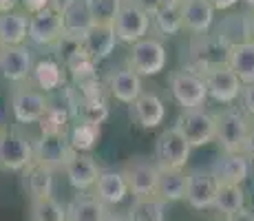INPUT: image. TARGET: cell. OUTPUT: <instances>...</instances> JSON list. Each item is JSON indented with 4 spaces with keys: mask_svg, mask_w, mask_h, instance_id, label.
Here are the masks:
<instances>
[{
    "mask_svg": "<svg viewBox=\"0 0 254 221\" xmlns=\"http://www.w3.org/2000/svg\"><path fill=\"white\" fill-rule=\"evenodd\" d=\"M71 153L69 135H47L40 133V140L33 144V161L45 164L51 170H62Z\"/></svg>",
    "mask_w": 254,
    "mask_h": 221,
    "instance_id": "cell-18",
    "label": "cell"
},
{
    "mask_svg": "<svg viewBox=\"0 0 254 221\" xmlns=\"http://www.w3.org/2000/svg\"><path fill=\"white\" fill-rule=\"evenodd\" d=\"M128 117L137 129L144 131H153L157 129L166 117V106L162 102V97L153 91H144L133 104L128 106Z\"/></svg>",
    "mask_w": 254,
    "mask_h": 221,
    "instance_id": "cell-16",
    "label": "cell"
},
{
    "mask_svg": "<svg viewBox=\"0 0 254 221\" xmlns=\"http://www.w3.org/2000/svg\"><path fill=\"white\" fill-rule=\"evenodd\" d=\"M210 4H212L214 11H230L239 4V0H208Z\"/></svg>",
    "mask_w": 254,
    "mask_h": 221,
    "instance_id": "cell-43",
    "label": "cell"
},
{
    "mask_svg": "<svg viewBox=\"0 0 254 221\" xmlns=\"http://www.w3.org/2000/svg\"><path fill=\"white\" fill-rule=\"evenodd\" d=\"M33 161V142L20 131L0 129V170L22 173Z\"/></svg>",
    "mask_w": 254,
    "mask_h": 221,
    "instance_id": "cell-5",
    "label": "cell"
},
{
    "mask_svg": "<svg viewBox=\"0 0 254 221\" xmlns=\"http://www.w3.org/2000/svg\"><path fill=\"white\" fill-rule=\"evenodd\" d=\"M62 38V18H60V2L53 0L51 7L29 16L27 40L38 47H53Z\"/></svg>",
    "mask_w": 254,
    "mask_h": 221,
    "instance_id": "cell-11",
    "label": "cell"
},
{
    "mask_svg": "<svg viewBox=\"0 0 254 221\" xmlns=\"http://www.w3.org/2000/svg\"><path fill=\"white\" fill-rule=\"evenodd\" d=\"M214 9L208 0H184V31H188L190 36H199V33L212 31L214 22Z\"/></svg>",
    "mask_w": 254,
    "mask_h": 221,
    "instance_id": "cell-24",
    "label": "cell"
},
{
    "mask_svg": "<svg viewBox=\"0 0 254 221\" xmlns=\"http://www.w3.org/2000/svg\"><path fill=\"white\" fill-rule=\"evenodd\" d=\"M190 146L175 126H168L155 140V166L159 170H184L190 159Z\"/></svg>",
    "mask_w": 254,
    "mask_h": 221,
    "instance_id": "cell-2",
    "label": "cell"
},
{
    "mask_svg": "<svg viewBox=\"0 0 254 221\" xmlns=\"http://www.w3.org/2000/svg\"><path fill=\"white\" fill-rule=\"evenodd\" d=\"M184 0H166L162 7L150 16V33L153 38H168L184 31Z\"/></svg>",
    "mask_w": 254,
    "mask_h": 221,
    "instance_id": "cell-21",
    "label": "cell"
},
{
    "mask_svg": "<svg viewBox=\"0 0 254 221\" xmlns=\"http://www.w3.org/2000/svg\"><path fill=\"white\" fill-rule=\"evenodd\" d=\"M226 67L239 77L241 84H252L254 82V42L246 40L228 49Z\"/></svg>",
    "mask_w": 254,
    "mask_h": 221,
    "instance_id": "cell-28",
    "label": "cell"
},
{
    "mask_svg": "<svg viewBox=\"0 0 254 221\" xmlns=\"http://www.w3.org/2000/svg\"><path fill=\"white\" fill-rule=\"evenodd\" d=\"M168 86L173 100L182 106V111L190 109H203L208 102V91L203 84V77L194 75V73L179 69L168 75Z\"/></svg>",
    "mask_w": 254,
    "mask_h": 221,
    "instance_id": "cell-6",
    "label": "cell"
},
{
    "mask_svg": "<svg viewBox=\"0 0 254 221\" xmlns=\"http://www.w3.org/2000/svg\"><path fill=\"white\" fill-rule=\"evenodd\" d=\"M128 2H133L135 7H139L144 13H148V16H153L155 11H157L159 7L166 2V0H128Z\"/></svg>",
    "mask_w": 254,
    "mask_h": 221,
    "instance_id": "cell-42",
    "label": "cell"
},
{
    "mask_svg": "<svg viewBox=\"0 0 254 221\" xmlns=\"http://www.w3.org/2000/svg\"><path fill=\"white\" fill-rule=\"evenodd\" d=\"M31 69H33V51L27 44L0 47V75L7 82H13V84L29 82Z\"/></svg>",
    "mask_w": 254,
    "mask_h": 221,
    "instance_id": "cell-13",
    "label": "cell"
},
{
    "mask_svg": "<svg viewBox=\"0 0 254 221\" xmlns=\"http://www.w3.org/2000/svg\"><path fill=\"white\" fill-rule=\"evenodd\" d=\"M20 2L24 7V13H27V16H33V13H38V11H42V9L51 7L53 0H20Z\"/></svg>",
    "mask_w": 254,
    "mask_h": 221,
    "instance_id": "cell-41",
    "label": "cell"
},
{
    "mask_svg": "<svg viewBox=\"0 0 254 221\" xmlns=\"http://www.w3.org/2000/svg\"><path fill=\"white\" fill-rule=\"evenodd\" d=\"M20 175H22V188H24V193H27L29 201L53 197V188H56V170H51L45 164L31 161Z\"/></svg>",
    "mask_w": 254,
    "mask_h": 221,
    "instance_id": "cell-20",
    "label": "cell"
},
{
    "mask_svg": "<svg viewBox=\"0 0 254 221\" xmlns=\"http://www.w3.org/2000/svg\"><path fill=\"white\" fill-rule=\"evenodd\" d=\"M29 82H31L38 91H42L45 95H49V93H56V91H60V88H64L66 71L58 60H49V58H45V60H40V62H33Z\"/></svg>",
    "mask_w": 254,
    "mask_h": 221,
    "instance_id": "cell-25",
    "label": "cell"
},
{
    "mask_svg": "<svg viewBox=\"0 0 254 221\" xmlns=\"http://www.w3.org/2000/svg\"><path fill=\"white\" fill-rule=\"evenodd\" d=\"M168 56H166V47L162 40L153 36H146L144 40L130 44L128 53V69L135 71L139 77H153L166 69Z\"/></svg>",
    "mask_w": 254,
    "mask_h": 221,
    "instance_id": "cell-3",
    "label": "cell"
},
{
    "mask_svg": "<svg viewBox=\"0 0 254 221\" xmlns=\"http://www.w3.org/2000/svg\"><path fill=\"white\" fill-rule=\"evenodd\" d=\"M241 155H246L250 161H254V120H250V124H248L246 140H243V146H241Z\"/></svg>",
    "mask_w": 254,
    "mask_h": 221,
    "instance_id": "cell-40",
    "label": "cell"
},
{
    "mask_svg": "<svg viewBox=\"0 0 254 221\" xmlns=\"http://www.w3.org/2000/svg\"><path fill=\"white\" fill-rule=\"evenodd\" d=\"M239 2H243V4H246V9H248V11H252V9H254V0H239Z\"/></svg>",
    "mask_w": 254,
    "mask_h": 221,
    "instance_id": "cell-48",
    "label": "cell"
},
{
    "mask_svg": "<svg viewBox=\"0 0 254 221\" xmlns=\"http://www.w3.org/2000/svg\"><path fill=\"white\" fill-rule=\"evenodd\" d=\"M246 208V193H243V186H228V184H219V190L214 195L212 208L214 213L221 219L232 217V215L241 213Z\"/></svg>",
    "mask_w": 254,
    "mask_h": 221,
    "instance_id": "cell-31",
    "label": "cell"
},
{
    "mask_svg": "<svg viewBox=\"0 0 254 221\" xmlns=\"http://www.w3.org/2000/svg\"><path fill=\"white\" fill-rule=\"evenodd\" d=\"M49 95L38 91L31 82H22L11 91V113L18 124H38L45 115Z\"/></svg>",
    "mask_w": 254,
    "mask_h": 221,
    "instance_id": "cell-8",
    "label": "cell"
},
{
    "mask_svg": "<svg viewBox=\"0 0 254 221\" xmlns=\"http://www.w3.org/2000/svg\"><path fill=\"white\" fill-rule=\"evenodd\" d=\"M186 195V170H159L155 197H159L166 206L182 201Z\"/></svg>",
    "mask_w": 254,
    "mask_h": 221,
    "instance_id": "cell-32",
    "label": "cell"
},
{
    "mask_svg": "<svg viewBox=\"0 0 254 221\" xmlns=\"http://www.w3.org/2000/svg\"><path fill=\"white\" fill-rule=\"evenodd\" d=\"M113 33L117 42L130 47V44L144 40L150 33V16L128 0H122V7L113 20Z\"/></svg>",
    "mask_w": 254,
    "mask_h": 221,
    "instance_id": "cell-7",
    "label": "cell"
},
{
    "mask_svg": "<svg viewBox=\"0 0 254 221\" xmlns=\"http://www.w3.org/2000/svg\"><path fill=\"white\" fill-rule=\"evenodd\" d=\"M226 56H228V47L219 40L212 31L199 33V36H190L182 69L203 77L208 71L226 65Z\"/></svg>",
    "mask_w": 254,
    "mask_h": 221,
    "instance_id": "cell-1",
    "label": "cell"
},
{
    "mask_svg": "<svg viewBox=\"0 0 254 221\" xmlns=\"http://www.w3.org/2000/svg\"><path fill=\"white\" fill-rule=\"evenodd\" d=\"M29 221H66V208L56 197L29 201Z\"/></svg>",
    "mask_w": 254,
    "mask_h": 221,
    "instance_id": "cell-36",
    "label": "cell"
},
{
    "mask_svg": "<svg viewBox=\"0 0 254 221\" xmlns=\"http://www.w3.org/2000/svg\"><path fill=\"white\" fill-rule=\"evenodd\" d=\"M122 175L128 186V195H133V199L141 197H153L155 188H157V175L159 168L155 166L153 159L148 157H133L124 164Z\"/></svg>",
    "mask_w": 254,
    "mask_h": 221,
    "instance_id": "cell-10",
    "label": "cell"
},
{
    "mask_svg": "<svg viewBox=\"0 0 254 221\" xmlns=\"http://www.w3.org/2000/svg\"><path fill=\"white\" fill-rule=\"evenodd\" d=\"M250 159L241 153H221L210 166V173L219 184L228 186H243L250 179Z\"/></svg>",
    "mask_w": 254,
    "mask_h": 221,
    "instance_id": "cell-17",
    "label": "cell"
},
{
    "mask_svg": "<svg viewBox=\"0 0 254 221\" xmlns=\"http://www.w3.org/2000/svg\"><path fill=\"white\" fill-rule=\"evenodd\" d=\"M175 129L182 133L190 148H199L214 142V115L206 109L182 111L175 122Z\"/></svg>",
    "mask_w": 254,
    "mask_h": 221,
    "instance_id": "cell-9",
    "label": "cell"
},
{
    "mask_svg": "<svg viewBox=\"0 0 254 221\" xmlns=\"http://www.w3.org/2000/svg\"><path fill=\"white\" fill-rule=\"evenodd\" d=\"M106 88L109 93L115 97L122 104H133L135 100L144 93V84H141V77L135 71L126 69H117L109 75V82H106Z\"/></svg>",
    "mask_w": 254,
    "mask_h": 221,
    "instance_id": "cell-26",
    "label": "cell"
},
{
    "mask_svg": "<svg viewBox=\"0 0 254 221\" xmlns=\"http://www.w3.org/2000/svg\"><path fill=\"white\" fill-rule=\"evenodd\" d=\"M126 217L128 221H166V204L155 195L133 199Z\"/></svg>",
    "mask_w": 254,
    "mask_h": 221,
    "instance_id": "cell-35",
    "label": "cell"
},
{
    "mask_svg": "<svg viewBox=\"0 0 254 221\" xmlns=\"http://www.w3.org/2000/svg\"><path fill=\"white\" fill-rule=\"evenodd\" d=\"M69 122H71V109L66 104H58L49 97V104L45 115L40 117V133L47 135H69Z\"/></svg>",
    "mask_w": 254,
    "mask_h": 221,
    "instance_id": "cell-34",
    "label": "cell"
},
{
    "mask_svg": "<svg viewBox=\"0 0 254 221\" xmlns=\"http://www.w3.org/2000/svg\"><path fill=\"white\" fill-rule=\"evenodd\" d=\"M102 221H128V217H124V215H120V213H113V210H106Z\"/></svg>",
    "mask_w": 254,
    "mask_h": 221,
    "instance_id": "cell-46",
    "label": "cell"
},
{
    "mask_svg": "<svg viewBox=\"0 0 254 221\" xmlns=\"http://www.w3.org/2000/svg\"><path fill=\"white\" fill-rule=\"evenodd\" d=\"M69 102H71V115L77 120V124H91V126H100L109 120V102L106 97H93V100H80L69 91Z\"/></svg>",
    "mask_w": 254,
    "mask_h": 221,
    "instance_id": "cell-27",
    "label": "cell"
},
{
    "mask_svg": "<svg viewBox=\"0 0 254 221\" xmlns=\"http://www.w3.org/2000/svg\"><path fill=\"white\" fill-rule=\"evenodd\" d=\"M221 221H254V213H250V210L243 208L241 213L232 215V217H226V219H221Z\"/></svg>",
    "mask_w": 254,
    "mask_h": 221,
    "instance_id": "cell-44",
    "label": "cell"
},
{
    "mask_svg": "<svg viewBox=\"0 0 254 221\" xmlns=\"http://www.w3.org/2000/svg\"><path fill=\"white\" fill-rule=\"evenodd\" d=\"M239 102H241V109L239 111H241L248 120H254V82L252 84H243Z\"/></svg>",
    "mask_w": 254,
    "mask_h": 221,
    "instance_id": "cell-39",
    "label": "cell"
},
{
    "mask_svg": "<svg viewBox=\"0 0 254 221\" xmlns=\"http://www.w3.org/2000/svg\"><path fill=\"white\" fill-rule=\"evenodd\" d=\"M248 11V9H246ZM248 40L254 42V9L248 11Z\"/></svg>",
    "mask_w": 254,
    "mask_h": 221,
    "instance_id": "cell-47",
    "label": "cell"
},
{
    "mask_svg": "<svg viewBox=\"0 0 254 221\" xmlns=\"http://www.w3.org/2000/svg\"><path fill=\"white\" fill-rule=\"evenodd\" d=\"M203 84H206L210 100L219 102V104H226V106H230L239 100L241 88H243V84L239 82V77L234 75L226 65L208 71L206 75H203Z\"/></svg>",
    "mask_w": 254,
    "mask_h": 221,
    "instance_id": "cell-14",
    "label": "cell"
},
{
    "mask_svg": "<svg viewBox=\"0 0 254 221\" xmlns=\"http://www.w3.org/2000/svg\"><path fill=\"white\" fill-rule=\"evenodd\" d=\"M84 53L91 58L95 65L104 62L117 47V38L113 33V27H106V24H93L89 31L84 33V38L80 40Z\"/></svg>",
    "mask_w": 254,
    "mask_h": 221,
    "instance_id": "cell-23",
    "label": "cell"
},
{
    "mask_svg": "<svg viewBox=\"0 0 254 221\" xmlns=\"http://www.w3.org/2000/svg\"><path fill=\"white\" fill-rule=\"evenodd\" d=\"M60 18H62V36L71 38V40H82L84 33L93 27L86 0H62Z\"/></svg>",
    "mask_w": 254,
    "mask_h": 221,
    "instance_id": "cell-19",
    "label": "cell"
},
{
    "mask_svg": "<svg viewBox=\"0 0 254 221\" xmlns=\"http://www.w3.org/2000/svg\"><path fill=\"white\" fill-rule=\"evenodd\" d=\"M62 170H64L69 184L75 190H82V193H84V190H91L93 186H95L100 173H102L97 161L93 159L89 153H75V150L69 153Z\"/></svg>",
    "mask_w": 254,
    "mask_h": 221,
    "instance_id": "cell-15",
    "label": "cell"
},
{
    "mask_svg": "<svg viewBox=\"0 0 254 221\" xmlns=\"http://www.w3.org/2000/svg\"><path fill=\"white\" fill-rule=\"evenodd\" d=\"M219 190V181L210 173V168H192L186 173V204L192 210H210L214 195Z\"/></svg>",
    "mask_w": 254,
    "mask_h": 221,
    "instance_id": "cell-12",
    "label": "cell"
},
{
    "mask_svg": "<svg viewBox=\"0 0 254 221\" xmlns=\"http://www.w3.org/2000/svg\"><path fill=\"white\" fill-rule=\"evenodd\" d=\"M29 16L24 11L0 13V47H20L27 42Z\"/></svg>",
    "mask_w": 254,
    "mask_h": 221,
    "instance_id": "cell-30",
    "label": "cell"
},
{
    "mask_svg": "<svg viewBox=\"0 0 254 221\" xmlns=\"http://www.w3.org/2000/svg\"><path fill=\"white\" fill-rule=\"evenodd\" d=\"M18 2H20V0H0V13H9V11H16Z\"/></svg>",
    "mask_w": 254,
    "mask_h": 221,
    "instance_id": "cell-45",
    "label": "cell"
},
{
    "mask_svg": "<svg viewBox=\"0 0 254 221\" xmlns=\"http://www.w3.org/2000/svg\"><path fill=\"white\" fill-rule=\"evenodd\" d=\"M248 120L239 109H223L214 113V142L221 146V153H241L248 133Z\"/></svg>",
    "mask_w": 254,
    "mask_h": 221,
    "instance_id": "cell-4",
    "label": "cell"
},
{
    "mask_svg": "<svg viewBox=\"0 0 254 221\" xmlns=\"http://www.w3.org/2000/svg\"><path fill=\"white\" fill-rule=\"evenodd\" d=\"M212 33L228 49L248 40V11H232L219 22H214Z\"/></svg>",
    "mask_w": 254,
    "mask_h": 221,
    "instance_id": "cell-29",
    "label": "cell"
},
{
    "mask_svg": "<svg viewBox=\"0 0 254 221\" xmlns=\"http://www.w3.org/2000/svg\"><path fill=\"white\" fill-rule=\"evenodd\" d=\"M93 197L100 201L104 208L120 206L128 197V186H126L122 170H102L95 186H93Z\"/></svg>",
    "mask_w": 254,
    "mask_h": 221,
    "instance_id": "cell-22",
    "label": "cell"
},
{
    "mask_svg": "<svg viewBox=\"0 0 254 221\" xmlns=\"http://www.w3.org/2000/svg\"><path fill=\"white\" fill-rule=\"evenodd\" d=\"M64 208H66V221H102L104 213L109 210L93 195H77Z\"/></svg>",
    "mask_w": 254,
    "mask_h": 221,
    "instance_id": "cell-33",
    "label": "cell"
},
{
    "mask_svg": "<svg viewBox=\"0 0 254 221\" xmlns=\"http://www.w3.org/2000/svg\"><path fill=\"white\" fill-rule=\"evenodd\" d=\"M93 24H106L113 27V20L122 7V0H86Z\"/></svg>",
    "mask_w": 254,
    "mask_h": 221,
    "instance_id": "cell-38",
    "label": "cell"
},
{
    "mask_svg": "<svg viewBox=\"0 0 254 221\" xmlns=\"http://www.w3.org/2000/svg\"><path fill=\"white\" fill-rule=\"evenodd\" d=\"M97 140H100V126L75 124L73 129H69V146L75 153H89L95 148Z\"/></svg>",
    "mask_w": 254,
    "mask_h": 221,
    "instance_id": "cell-37",
    "label": "cell"
}]
</instances>
